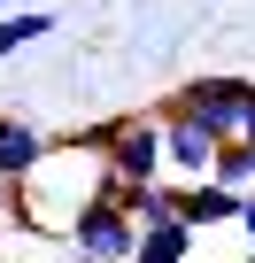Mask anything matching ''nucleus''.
I'll use <instances>...</instances> for the list:
<instances>
[{
	"instance_id": "obj_1",
	"label": "nucleus",
	"mask_w": 255,
	"mask_h": 263,
	"mask_svg": "<svg viewBox=\"0 0 255 263\" xmlns=\"http://www.w3.org/2000/svg\"><path fill=\"white\" fill-rule=\"evenodd\" d=\"M247 101H255V78H186L163 101V116H186L209 147H232L240 124H247Z\"/></svg>"
},
{
	"instance_id": "obj_2",
	"label": "nucleus",
	"mask_w": 255,
	"mask_h": 263,
	"mask_svg": "<svg viewBox=\"0 0 255 263\" xmlns=\"http://www.w3.org/2000/svg\"><path fill=\"white\" fill-rule=\"evenodd\" d=\"M108 186H163V116H124L116 140L101 147Z\"/></svg>"
},
{
	"instance_id": "obj_3",
	"label": "nucleus",
	"mask_w": 255,
	"mask_h": 263,
	"mask_svg": "<svg viewBox=\"0 0 255 263\" xmlns=\"http://www.w3.org/2000/svg\"><path fill=\"white\" fill-rule=\"evenodd\" d=\"M62 232H70V255H77V263H132V240H140L132 224H124V209L108 201V178H101V194H93Z\"/></svg>"
},
{
	"instance_id": "obj_4",
	"label": "nucleus",
	"mask_w": 255,
	"mask_h": 263,
	"mask_svg": "<svg viewBox=\"0 0 255 263\" xmlns=\"http://www.w3.org/2000/svg\"><path fill=\"white\" fill-rule=\"evenodd\" d=\"M209 163H217V147L201 132L186 116H163V186H209Z\"/></svg>"
},
{
	"instance_id": "obj_5",
	"label": "nucleus",
	"mask_w": 255,
	"mask_h": 263,
	"mask_svg": "<svg viewBox=\"0 0 255 263\" xmlns=\"http://www.w3.org/2000/svg\"><path fill=\"white\" fill-rule=\"evenodd\" d=\"M163 194H170V217H178L193 240L240 217V194H224V186H163Z\"/></svg>"
},
{
	"instance_id": "obj_6",
	"label": "nucleus",
	"mask_w": 255,
	"mask_h": 263,
	"mask_svg": "<svg viewBox=\"0 0 255 263\" xmlns=\"http://www.w3.org/2000/svg\"><path fill=\"white\" fill-rule=\"evenodd\" d=\"M47 132L39 124H24V116H8V108H0V178H8V186H24L39 163H47Z\"/></svg>"
},
{
	"instance_id": "obj_7",
	"label": "nucleus",
	"mask_w": 255,
	"mask_h": 263,
	"mask_svg": "<svg viewBox=\"0 0 255 263\" xmlns=\"http://www.w3.org/2000/svg\"><path fill=\"white\" fill-rule=\"evenodd\" d=\"M132 263H193V232L178 217H147L132 240Z\"/></svg>"
},
{
	"instance_id": "obj_8",
	"label": "nucleus",
	"mask_w": 255,
	"mask_h": 263,
	"mask_svg": "<svg viewBox=\"0 0 255 263\" xmlns=\"http://www.w3.org/2000/svg\"><path fill=\"white\" fill-rule=\"evenodd\" d=\"M54 31V8H47V0H39V8H16V16H0V62H8V54H24L31 39H47Z\"/></svg>"
},
{
	"instance_id": "obj_9",
	"label": "nucleus",
	"mask_w": 255,
	"mask_h": 263,
	"mask_svg": "<svg viewBox=\"0 0 255 263\" xmlns=\"http://www.w3.org/2000/svg\"><path fill=\"white\" fill-rule=\"evenodd\" d=\"M209 186H224V194H240V201H247V194H255V155H247L240 140H232V147H217V163H209Z\"/></svg>"
},
{
	"instance_id": "obj_10",
	"label": "nucleus",
	"mask_w": 255,
	"mask_h": 263,
	"mask_svg": "<svg viewBox=\"0 0 255 263\" xmlns=\"http://www.w3.org/2000/svg\"><path fill=\"white\" fill-rule=\"evenodd\" d=\"M232 232H240V240H247V248H255V194H247V201H240V217H232Z\"/></svg>"
},
{
	"instance_id": "obj_11",
	"label": "nucleus",
	"mask_w": 255,
	"mask_h": 263,
	"mask_svg": "<svg viewBox=\"0 0 255 263\" xmlns=\"http://www.w3.org/2000/svg\"><path fill=\"white\" fill-rule=\"evenodd\" d=\"M0 217H16V186L8 178H0Z\"/></svg>"
},
{
	"instance_id": "obj_12",
	"label": "nucleus",
	"mask_w": 255,
	"mask_h": 263,
	"mask_svg": "<svg viewBox=\"0 0 255 263\" xmlns=\"http://www.w3.org/2000/svg\"><path fill=\"white\" fill-rule=\"evenodd\" d=\"M16 8H39V0H0V16H16Z\"/></svg>"
},
{
	"instance_id": "obj_13",
	"label": "nucleus",
	"mask_w": 255,
	"mask_h": 263,
	"mask_svg": "<svg viewBox=\"0 0 255 263\" xmlns=\"http://www.w3.org/2000/svg\"><path fill=\"white\" fill-rule=\"evenodd\" d=\"M247 263H255V255H247Z\"/></svg>"
}]
</instances>
